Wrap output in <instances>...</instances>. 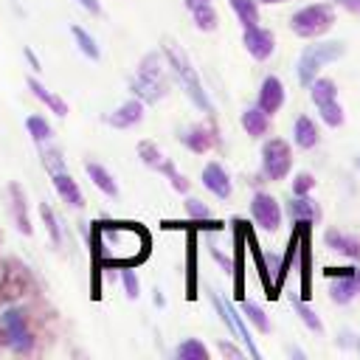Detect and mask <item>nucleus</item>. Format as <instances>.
Instances as JSON below:
<instances>
[{
    "mask_svg": "<svg viewBox=\"0 0 360 360\" xmlns=\"http://www.w3.org/2000/svg\"><path fill=\"white\" fill-rule=\"evenodd\" d=\"M318 107V112H321V121L326 124V127H340L343 124V107H340V101L338 98H329V101H323V104H315Z\"/></svg>",
    "mask_w": 360,
    "mask_h": 360,
    "instance_id": "2f4dec72",
    "label": "nucleus"
},
{
    "mask_svg": "<svg viewBox=\"0 0 360 360\" xmlns=\"http://www.w3.org/2000/svg\"><path fill=\"white\" fill-rule=\"evenodd\" d=\"M312 222H295L298 228V253H301V301L312 298V236H309Z\"/></svg>",
    "mask_w": 360,
    "mask_h": 360,
    "instance_id": "ddd939ff",
    "label": "nucleus"
},
{
    "mask_svg": "<svg viewBox=\"0 0 360 360\" xmlns=\"http://www.w3.org/2000/svg\"><path fill=\"white\" fill-rule=\"evenodd\" d=\"M152 236L141 222L98 219L90 228V256L96 270L135 267L149 256Z\"/></svg>",
    "mask_w": 360,
    "mask_h": 360,
    "instance_id": "f257e3e1",
    "label": "nucleus"
},
{
    "mask_svg": "<svg viewBox=\"0 0 360 360\" xmlns=\"http://www.w3.org/2000/svg\"><path fill=\"white\" fill-rule=\"evenodd\" d=\"M242 45L248 48V53H250L253 59L264 62V59H270L273 51H276V37H273V31H267V28H262V25L256 22V25H245V31H242Z\"/></svg>",
    "mask_w": 360,
    "mask_h": 360,
    "instance_id": "4468645a",
    "label": "nucleus"
},
{
    "mask_svg": "<svg viewBox=\"0 0 360 360\" xmlns=\"http://www.w3.org/2000/svg\"><path fill=\"white\" fill-rule=\"evenodd\" d=\"M287 217L292 222H318L321 219V205L315 200H309L307 194H292V200L287 202Z\"/></svg>",
    "mask_w": 360,
    "mask_h": 360,
    "instance_id": "412c9836",
    "label": "nucleus"
},
{
    "mask_svg": "<svg viewBox=\"0 0 360 360\" xmlns=\"http://www.w3.org/2000/svg\"><path fill=\"white\" fill-rule=\"evenodd\" d=\"M329 278H332V287H329V298L335 304H349L360 295V267H326L323 270Z\"/></svg>",
    "mask_w": 360,
    "mask_h": 360,
    "instance_id": "1a4fd4ad",
    "label": "nucleus"
},
{
    "mask_svg": "<svg viewBox=\"0 0 360 360\" xmlns=\"http://www.w3.org/2000/svg\"><path fill=\"white\" fill-rule=\"evenodd\" d=\"M76 3H79L87 14H93V17H98V14H101V3H98V0H76Z\"/></svg>",
    "mask_w": 360,
    "mask_h": 360,
    "instance_id": "c03bdc74",
    "label": "nucleus"
},
{
    "mask_svg": "<svg viewBox=\"0 0 360 360\" xmlns=\"http://www.w3.org/2000/svg\"><path fill=\"white\" fill-rule=\"evenodd\" d=\"M155 304H158V307H163V304H166V298L160 295V290H155Z\"/></svg>",
    "mask_w": 360,
    "mask_h": 360,
    "instance_id": "8fccbe9b",
    "label": "nucleus"
},
{
    "mask_svg": "<svg viewBox=\"0 0 360 360\" xmlns=\"http://www.w3.org/2000/svg\"><path fill=\"white\" fill-rule=\"evenodd\" d=\"M318 138H321V132H318L315 121H312L309 115H298V118H295V127H292V141H295V146L312 149V146L318 143Z\"/></svg>",
    "mask_w": 360,
    "mask_h": 360,
    "instance_id": "393cba45",
    "label": "nucleus"
},
{
    "mask_svg": "<svg viewBox=\"0 0 360 360\" xmlns=\"http://www.w3.org/2000/svg\"><path fill=\"white\" fill-rule=\"evenodd\" d=\"M121 270V284H124V292L129 301H135L141 295V281L135 276V267H118Z\"/></svg>",
    "mask_w": 360,
    "mask_h": 360,
    "instance_id": "ea45409f",
    "label": "nucleus"
},
{
    "mask_svg": "<svg viewBox=\"0 0 360 360\" xmlns=\"http://www.w3.org/2000/svg\"><path fill=\"white\" fill-rule=\"evenodd\" d=\"M191 17H194V25L200 28V31H214L217 28V11H214V6L211 3H202V6H194L191 8Z\"/></svg>",
    "mask_w": 360,
    "mask_h": 360,
    "instance_id": "72a5a7b5",
    "label": "nucleus"
},
{
    "mask_svg": "<svg viewBox=\"0 0 360 360\" xmlns=\"http://www.w3.org/2000/svg\"><path fill=\"white\" fill-rule=\"evenodd\" d=\"M315 188V177L309 172H298L292 177V194H309Z\"/></svg>",
    "mask_w": 360,
    "mask_h": 360,
    "instance_id": "37998d69",
    "label": "nucleus"
},
{
    "mask_svg": "<svg viewBox=\"0 0 360 360\" xmlns=\"http://www.w3.org/2000/svg\"><path fill=\"white\" fill-rule=\"evenodd\" d=\"M259 3H267V6H276V3H287V0H259Z\"/></svg>",
    "mask_w": 360,
    "mask_h": 360,
    "instance_id": "3c124183",
    "label": "nucleus"
},
{
    "mask_svg": "<svg viewBox=\"0 0 360 360\" xmlns=\"http://www.w3.org/2000/svg\"><path fill=\"white\" fill-rule=\"evenodd\" d=\"M290 166H292L290 143L281 141V138L264 141V146H262V174L267 180H284L290 174Z\"/></svg>",
    "mask_w": 360,
    "mask_h": 360,
    "instance_id": "6e6552de",
    "label": "nucleus"
},
{
    "mask_svg": "<svg viewBox=\"0 0 360 360\" xmlns=\"http://www.w3.org/2000/svg\"><path fill=\"white\" fill-rule=\"evenodd\" d=\"M70 34H73V39H76L79 51H82L90 62H98V59H101V48H98V42H96V39L82 28V25H76V22H73V25H70Z\"/></svg>",
    "mask_w": 360,
    "mask_h": 360,
    "instance_id": "bb28decb",
    "label": "nucleus"
},
{
    "mask_svg": "<svg viewBox=\"0 0 360 360\" xmlns=\"http://www.w3.org/2000/svg\"><path fill=\"white\" fill-rule=\"evenodd\" d=\"M141 121H143V101L141 98H129V101H124L121 107H115L107 115V124L112 129H129V127H135Z\"/></svg>",
    "mask_w": 360,
    "mask_h": 360,
    "instance_id": "f3484780",
    "label": "nucleus"
},
{
    "mask_svg": "<svg viewBox=\"0 0 360 360\" xmlns=\"http://www.w3.org/2000/svg\"><path fill=\"white\" fill-rule=\"evenodd\" d=\"M245 242H248V248H250V256H253V262H256V273H259V278H262V287H264L267 298H276V295H278V290L273 287V278H270V270H267L264 253H262V248L256 245V239H253V231H250L248 225H245Z\"/></svg>",
    "mask_w": 360,
    "mask_h": 360,
    "instance_id": "4be33fe9",
    "label": "nucleus"
},
{
    "mask_svg": "<svg viewBox=\"0 0 360 360\" xmlns=\"http://www.w3.org/2000/svg\"><path fill=\"white\" fill-rule=\"evenodd\" d=\"M211 301H214V307H217V312H219V318L228 323V329L233 332V338L236 340H242V346L248 349V354L253 357V360H259L262 357V352H259V346L253 343V338H250V332H248V326H245V321H242V315L222 298V295H217V292H211Z\"/></svg>",
    "mask_w": 360,
    "mask_h": 360,
    "instance_id": "9d476101",
    "label": "nucleus"
},
{
    "mask_svg": "<svg viewBox=\"0 0 360 360\" xmlns=\"http://www.w3.org/2000/svg\"><path fill=\"white\" fill-rule=\"evenodd\" d=\"M6 200H8V217H11L14 228L22 236H31L34 228H31V217H28V197H25V188L17 180H11L6 186Z\"/></svg>",
    "mask_w": 360,
    "mask_h": 360,
    "instance_id": "9b49d317",
    "label": "nucleus"
},
{
    "mask_svg": "<svg viewBox=\"0 0 360 360\" xmlns=\"http://www.w3.org/2000/svg\"><path fill=\"white\" fill-rule=\"evenodd\" d=\"M0 245H3V233H0Z\"/></svg>",
    "mask_w": 360,
    "mask_h": 360,
    "instance_id": "864d4df0",
    "label": "nucleus"
},
{
    "mask_svg": "<svg viewBox=\"0 0 360 360\" xmlns=\"http://www.w3.org/2000/svg\"><path fill=\"white\" fill-rule=\"evenodd\" d=\"M155 172L166 174L174 191H180V194H186V191H188V180H186V177H183V174H180V172L174 169V163H172V160H166V158H163V160L158 163V169H155Z\"/></svg>",
    "mask_w": 360,
    "mask_h": 360,
    "instance_id": "4c0bfd02",
    "label": "nucleus"
},
{
    "mask_svg": "<svg viewBox=\"0 0 360 360\" xmlns=\"http://www.w3.org/2000/svg\"><path fill=\"white\" fill-rule=\"evenodd\" d=\"M343 53H346V45H343L340 39H329V42L307 45V48L301 51V56H298V82L307 87V84L318 76V70H321L323 65L338 62Z\"/></svg>",
    "mask_w": 360,
    "mask_h": 360,
    "instance_id": "0eeeda50",
    "label": "nucleus"
},
{
    "mask_svg": "<svg viewBox=\"0 0 360 360\" xmlns=\"http://www.w3.org/2000/svg\"><path fill=\"white\" fill-rule=\"evenodd\" d=\"M39 158H42V166H45L48 172L65 169V160H62V152H59V149H42Z\"/></svg>",
    "mask_w": 360,
    "mask_h": 360,
    "instance_id": "79ce46f5",
    "label": "nucleus"
},
{
    "mask_svg": "<svg viewBox=\"0 0 360 360\" xmlns=\"http://www.w3.org/2000/svg\"><path fill=\"white\" fill-rule=\"evenodd\" d=\"M186 273H188V284H186V295L197 298V233H188V256H186Z\"/></svg>",
    "mask_w": 360,
    "mask_h": 360,
    "instance_id": "cd10ccee",
    "label": "nucleus"
},
{
    "mask_svg": "<svg viewBox=\"0 0 360 360\" xmlns=\"http://www.w3.org/2000/svg\"><path fill=\"white\" fill-rule=\"evenodd\" d=\"M22 56H25V62L34 68V73H37V70H42V65H39V59H37V53H34L31 48H22Z\"/></svg>",
    "mask_w": 360,
    "mask_h": 360,
    "instance_id": "de8ad7c7",
    "label": "nucleus"
},
{
    "mask_svg": "<svg viewBox=\"0 0 360 360\" xmlns=\"http://www.w3.org/2000/svg\"><path fill=\"white\" fill-rule=\"evenodd\" d=\"M228 3H231V8H233L236 20L242 22V28L259 22V6H256V0H228Z\"/></svg>",
    "mask_w": 360,
    "mask_h": 360,
    "instance_id": "c756f323",
    "label": "nucleus"
},
{
    "mask_svg": "<svg viewBox=\"0 0 360 360\" xmlns=\"http://www.w3.org/2000/svg\"><path fill=\"white\" fill-rule=\"evenodd\" d=\"M39 217H42V222H45V231H48L51 242L59 248V245H62V228H59V219H56V214H53V208H51L48 202H39Z\"/></svg>",
    "mask_w": 360,
    "mask_h": 360,
    "instance_id": "f704fd0d",
    "label": "nucleus"
},
{
    "mask_svg": "<svg viewBox=\"0 0 360 360\" xmlns=\"http://www.w3.org/2000/svg\"><path fill=\"white\" fill-rule=\"evenodd\" d=\"M129 90L135 93V98H141L143 104H158L166 93H169V82H166V56L160 51L146 53L138 62L135 76L129 79Z\"/></svg>",
    "mask_w": 360,
    "mask_h": 360,
    "instance_id": "7ed1b4c3",
    "label": "nucleus"
},
{
    "mask_svg": "<svg viewBox=\"0 0 360 360\" xmlns=\"http://www.w3.org/2000/svg\"><path fill=\"white\" fill-rule=\"evenodd\" d=\"M202 186H205L214 197H219V200H228V197H231V191H233V186H231V177H228L225 166H222V163H217V160L205 163V169H202Z\"/></svg>",
    "mask_w": 360,
    "mask_h": 360,
    "instance_id": "dca6fc26",
    "label": "nucleus"
},
{
    "mask_svg": "<svg viewBox=\"0 0 360 360\" xmlns=\"http://www.w3.org/2000/svg\"><path fill=\"white\" fill-rule=\"evenodd\" d=\"M354 166H357V169H360V158H357V160H354Z\"/></svg>",
    "mask_w": 360,
    "mask_h": 360,
    "instance_id": "603ef678",
    "label": "nucleus"
},
{
    "mask_svg": "<svg viewBox=\"0 0 360 360\" xmlns=\"http://www.w3.org/2000/svg\"><path fill=\"white\" fill-rule=\"evenodd\" d=\"M183 3H186V8L191 11L194 6H202V3H211V0H183Z\"/></svg>",
    "mask_w": 360,
    "mask_h": 360,
    "instance_id": "09e8293b",
    "label": "nucleus"
},
{
    "mask_svg": "<svg viewBox=\"0 0 360 360\" xmlns=\"http://www.w3.org/2000/svg\"><path fill=\"white\" fill-rule=\"evenodd\" d=\"M163 56H166V62H169V68H172L174 79L180 82V90H186V96L194 101V107H200L205 115H211V118H214V104H211L208 93L202 90V82H200V76H197V70H194V65H191L188 53H186L177 42L166 39V42H163Z\"/></svg>",
    "mask_w": 360,
    "mask_h": 360,
    "instance_id": "f03ea898",
    "label": "nucleus"
},
{
    "mask_svg": "<svg viewBox=\"0 0 360 360\" xmlns=\"http://www.w3.org/2000/svg\"><path fill=\"white\" fill-rule=\"evenodd\" d=\"M84 172H87V177L93 180V186H96L101 194H107V197H118V183H115V177H112L101 163L87 160V163H84Z\"/></svg>",
    "mask_w": 360,
    "mask_h": 360,
    "instance_id": "b1692460",
    "label": "nucleus"
},
{
    "mask_svg": "<svg viewBox=\"0 0 360 360\" xmlns=\"http://www.w3.org/2000/svg\"><path fill=\"white\" fill-rule=\"evenodd\" d=\"M34 343H37V335L31 329L28 309L6 304V309L0 312V346L11 349L14 354H31Z\"/></svg>",
    "mask_w": 360,
    "mask_h": 360,
    "instance_id": "20e7f679",
    "label": "nucleus"
},
{
    "mask_svg": "<svg viewBox=\"0 0 360 360\" xmlns=\"http://www.w3.org/2000/svg\"><path fill=\"white\" fill-rule=\"evenodd\" d=\"M180 141H183L194 155H205L208 149H214V146L219 143V135H217V129L208 127V124H191L188 129L180 132Z\"/></svg>",
    "mask_w": 360,
    "mask_h": 360,
    "instance_id": "2eb2a0df",
    "label": "nucleus"
},
{
    "mask_svg": "<svg viewBox=\"0 0 360 360\" xmlns=\"http://www.w3.org/2000/svg\"><path fill=\"white\" fill-rule=\"evenodd\" d=\"M217 349H219L222 354H228V357H242V352H239L233 343H228V340H219V343H217Z\"/></svg>",
    "mask_w": 360,
    "mask_h": 360,
    "instance_id": "a18cd8bd",
    "label": "nucleus"
},
{
    "mask_svg": "<svg viewBox=\"0 0 360 360\" xmlns=\"http://www.w3.org/2000/svg\"><path fill=\"white\" fill-rule=\"evenodd\" d=\"M34 292H37V278L31 267L17 256L0 259V304H14Z\"/></svg>",
    "mask_w": 360,
    "mask_h": 360,
    "instance_id": "39448f33",
    "label": "nucleus"
},
{
    "mask_svg": "<svg viewBox=\"0 0 360 360\" xmlns=\"http://www.w3.org/2000/svg\"><path fill=\"white\" fill-rule=\"evenodd\" d=\"M332 3L346 8V11H352V14H360V0H332Z\"/></svg>",
    "mask_w": 360,
    "mask_h": 360,
    "instance_id": "49530a36",
    "label": "nucleus"
},
{
    "mask_svg": "<svg viewBox=\"0 0 360 360\" xmlns=\"http://www.w3.org/2000/svg\"><path fill=\"white\" fill-rule=\"evenodd\" d=\"M242 127H245L248 135L262 138V135H267V129H270V115H267L262 107H248V110L242 112Z\"/></svg>",
    "mask_w": 360,
    "mask_h": 360,
    "instance_id": "a878e982",
    "label": "nucleus"
},
{
    "mask_svg": "<svg viewBox=\"0 0 360 360\" xmlns=\"http://www.w3.org/2000/svg\"><path fill=\"white\" fill-rule=\"evenodd\" d=\"M309 96H312V101L315 104H323V101H329V98H338V84L332 82V79H312L309 84Z\"/></svg>",
    "mask_w": 360,
    "mask_h": 360,
    "instance_id": "c85d7f7f",
    "label": "nucleus"
},
{
    "mask_svg": "<svg viewBox=\"0 0 360 360\" xmlns=\"http://www.w3.org/2000/svg\"><path fill=\"white\" fill-rule=\"evenodd\" d=\"M51 186L56 188V194L62 197V202H68L70 208H82V205H84V197H82L79 183H76L65 169L51 172Z\"/></svg>",
    "mask_w": 360,
    "mask_h": 360,
    "instance_id": "6ab92c4d",
    "label": "nucleus"
},
{
    "mask_svg": "<svg viewBox=\"0 0 360 360\" xmlns=\"http://www.w3.org/2000/svg\"><path fill=\"white\" fill-rule=\"evenodd\" d=\"M281 104H284V84H281V79L278 76H264L262 87H259V104L256 107H262L267 115H273V112L281 110Z\"/></svg>",
    "mask_w": 360,
    "mask_h": 360,
    "instance_id": "a211bd4d",
    "label": "nucleus"
},
{
    "mask_svg": "<svg viewBox=\"0 0 360 360\" xmlns=\"http://www.w3.org/2000/svg\"><path fill=\"white\" fill-rule=\"evenodd\" d=\"M323 242H326L329 250H338V253H343V256L360 262V236L343 233V231H338V228H329V231L323 233Z\"/></svg>",
    "mask_w": 360,
    "mask_h": 360,
    "instance_id": "aec40b11",
    "label": "nucleus"
},
{
    "mask_svg": "<svg viewBox=\"0 0 360 360\" xmlns=\"http://www.w3.org/2000/svg\"><path fill=\"white\" fill-rule=\"evenodd\" d=\"M290 304H292V309L298 312V318L307 323V329H309V332H315V335H323V323H321V318L315 315V309H309V307H307L301 298H292Z\"/></svg>",
    "mask_w": 360,
    "mask_h": 360,
    "instance_id": "c9c22d12",
    "label": "nucleus"
},
{
    "mask_svg": "<svg viewBox=\"0 0 360 360\" xmlns=\"http://www.w3.org/2000/svg\"><path fill=\"white\" fill-rule=\"evenodd\" d=\"M242 312H245V318L259 329V332H270V321H267V315H264V309L259 307V304H253V301H245L242 298Z\"/></svg>",
    "mask_w": 360,
    "mask_h": 360,
    "instance_id": "e433bc0d",
    "label": "nucleus"
},
{
    "mask_svg": "<svg viewBox=\"0 0 360 360\" xmlns=\"http://www.w3.org/2000/svg\"><path fill=\"white\" fill-rule=\"evenodd\" d=\"M186 214H188L194 222H211V208H208L202 200H197V197H188V200H186Z\"/></svg>",
    "mask_w": 360,
    "mask_h": 360,
    "instance_id": "a19ab883",
    "label": "nucleus"
},
{
    "mask_svg": "<svg viewBox=\"0 0 360 360\" xmlns=\"http://www.w3.org/2000/svg\"><path fill=\"white\" fill-rule=\"evenodd\" d=\"M25 129H28V135H31L34 143H45V141H51V135H53L51 124H48L42 115H37V112L25 118Z\"/></svg>",
    "mask_w": 360,
    "mask_h": 360,
    "instance_id": "7c9ffc66",
    "label": "nucleus"
},
{
    "mask_svg": "<svg viewBox=\"0 0 360 360\" xmlns=\"http://www.w3.org/2000/svg\"><path fill=\"white\" fill-rule=\"evenodd\" d=\"M25 84H28V90H31V93H34V96H37V98L51 110V112H56L59 118H65V115H68V101H65V98H59L56 93H51L39 79L25 76Z\"/></svg>",
    "mask_w": 360,
    "mask_h": 360,
    "instance_id": "5701e85b",
    "label": "nucleus"
},
{
    "mask_svg": "<svg viewBox=\"0 0 360 360\" xmlns=\"http://www.w3.org/2000/svg\"><path fill=\"white\" fill-rule=\"evenodd\" d=\"M250 214H253V219H256V225L259 228H264V231H278V225H281V205H278V200L273 197V194H267V191H256L253 194V200H250Z\"/></svg>",
    "mask_w": 360,
    "mask_h": 360,
    "instance_id": "f8f14e48",
    "label": "nucleus"
},
{
    "mask_svg": "<svg viewBox=\"0 0 360 360\" xmlns=\"http://www.w3.org/2000/svg\"><path fill=\"white\" fill-rule=\"evenodd\" d=\"M138 158L143 160V166H149V169H158V163L163 160V152L152 143V141H141L138 143Z\"/></svg>",
    "mask_w": 360,
    "mask_h": 360,
    "instance_id": "58836bf2",
    "label": "nucleus"
},
{
    "mask_svg": "<svg viewBox=\"0 0 360 360\" xmlns=\"http://www.w3.org/2000/svg\"><path fill=\"white\" fill-rule=\"evenodd\" d=\"M174 354H177V360H208V349H205L202 340H197V338L183 340V343L174 349Z\"/></svg>",
    "mask_w": 360,
    "mask_h": 360,
    "instance_id": "473e14b6",
    "label": "nucleus"
},
{
    "mask_svg": "<svg viewBox=\"0 0 360 360\" xmlns=\"http://www.w3.org/2000/svg\"><path fill=\"white\" fill-rule=\"evenodd\" d=\"M332 25H335V11H332L329 3L304 6V8H298V11L290 17L292 34H295V37H304V39H318V37H323Z\"/></svg>",
    "mask_w": 360,
    "mask_h": 360,
    "instance_id": "423d86ee",
    "label": "nucleus"
}]
</instances>
